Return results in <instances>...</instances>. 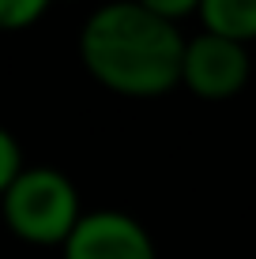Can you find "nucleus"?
Listing matches in <instances>:
<instances>
[{
    "instance_id": "obj_1",
    "label": "nucleus",
    "mask_w": 256,
    "mask_h": 259,
    "mask_svg": "<svg viewBox=\"0 0 256 259\" xmlns=\"http://www.w3.org/2000/svg\"><path fill=\"white\" fill-rule=\"evenodd\" d=\"M87 71L113 94L162 98L181 83L185 38L177 19H166L143 0L102 4L79 30Z\"/></svg>"
},
{
    "instance_id": "obj_2",
    "label": "nucleus",
    "mask_w": 256,
    "mask_h": 259,
    "mask_svg": "<svg viewBox=\"0 0 256 259\" xmlns=\"http://www.w3.org/2000/svg\"><path fill=\"white\" fill-rule=\"evenodd\" d=\"M0 203L8 229L26 244H64L76 222L83 218L76 184L46 165L23 169L0 195Z\"/></svg>"
},
{
    "instance_id": "obj_3",
    "label": "nucleus",
    "mask_w": 256,
    "mask_h": 259,
    "mask_svg": "<svg viewBox=\"0 0 256 259\" xmlns=\"http://www.w3.org/2000/svg\"><path fill=\"white\" fill-rule=\"evenodd\" d=\"M181 83L204 102H226L241 94L249 83V49L245 41L226 38V34L204 30L192 41H185V68Z\"/></svg>"
},
{
    "instance_id": "obj_4",
    "label": "nucleus",
    "mask_w": 256,
    "mask_h": 259,
    "mask_svg": "<svg viewBox=\"0 0 256 259\" xmlns=\"http://www.w3.org/2000/svg\"><path fill=\"white\" fill-rule=\"evenodd\" d=\"M60 248L64 259H158L151 233L121 210L83 214Z\"/></svg>"
},
{
    "instance_id": "obj_5",
    "label": "nucleus",
    "mask_w": 256,
    "mask_h": 259,
    "mask_svg": "<svg viewBox=\"0 0 256 259\" xmlns=\"http://www.w3.org/2000/svg\"><path fill=\"white\" fill-rule=\"evenodd\" d=\"M200 23L204 30L226 34L237 41H256V0H200Z\"/></svg>"
},
{
    "instance_id": "obj_6",
    "label": "nucleus",
    "mask_w": 256,
    "mask_h": 259,
    "mask_svg": "<svg viewBox=\"0 0 256 259\" xmlns=\"http://www.w3.org/2000/svg\"><path fill=\"white\" fill-rule=\"evenodd\" d=\"M53 0H0V30H23L46 15Z\"/></svg>"
},
{
    "instance_id": "obj_7",
    "label": "nucleus",
    "mask_w": 256,
    "mask_h": 259,
    "mask_svg": "<svg viewBox=\"0 0 256 259\" xmlns=\"http://www.w3.org/2000/svg\"><path fill=\"white\" fill-rule=\"evenodd\" d=\"M19 173H23V150H19V143H15L12 132L0 128V195L8 192V184Z\"/></svg>"
},
{
    "instance_id": "obj_8",
    "label": "nucleus",
    "mask_w": 256,
    "mask_h": 259,
    "mask_svg": "<svg viewBox=\"0 0 256 259\" xmlns=\"http://www.w3.org/2000/svg\"><path fill=\"white\" fill-rule=\"evenodd\" d=\"M147 8H155L158 15H166V19H185V15L200 12V0H143Z\"/></svg>"
}]
</instances>
